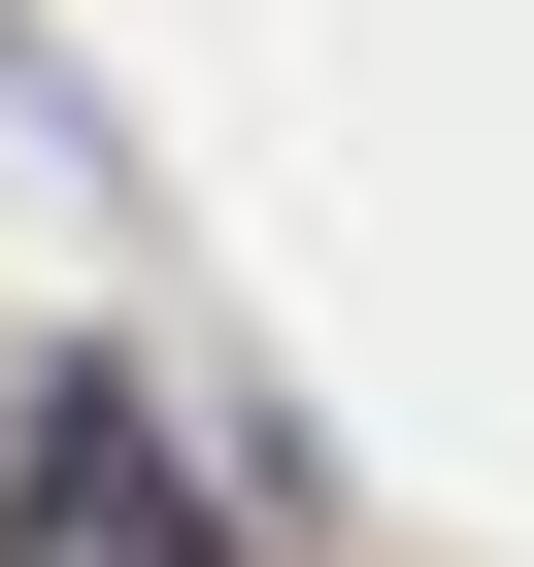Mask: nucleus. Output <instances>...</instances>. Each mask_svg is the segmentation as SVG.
Listing matches in <instances>:
<instances>
[{
    "label": "nucleus",
    "instance_id": "f257e3e1",
    "mask_svg": "<svg viewBox=\"0 0 534 567\" xmlns=\"http://www.w3.org/2000/svg\"><path fill=\"white\" fill-rule=\"evenodd\" d=\"M0 567H234V534H201V501H167V434L68 368L34 434H0Z\"/></svg>",
    "mask_w": 534,
    "mask_h": 567
}]
</instances>
